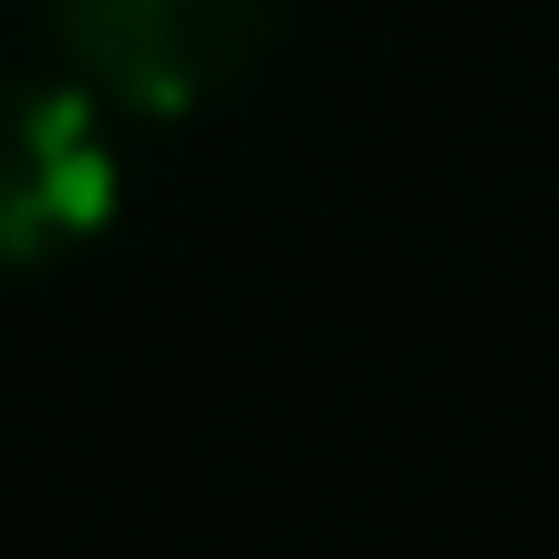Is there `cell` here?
Wrapping results in <instances>:
<instances>
[{
  "mask_svg": "<svg viewBox=\"0 0 559 559\" xmlns=\"http://www.w3.org/2000/svg\"><path fill=\"white\" fill-rule=\"evenodd\" d=\"M290 0H52L83 83L135 115H187L270 52Z\"/></svg>",
  "mask_w": 559,
  "mask_h": 559,
  "instance_id": "6da1fadb",
  "label": "cell"
},
{
  "mask_svg": "<svg viewBox=\"0 0 559 559\" xmlns=\"http://www.w3.org/2000/svg\"><path fill=\"white\" fill-rule=\"evenodd\" d=\"M115 218V145L83 83L0 73V270L83 249Z\"/></svg>",
  "mask_w": 559,
  "mask_h": 559,
  "instance_id": "7a4b0ae2",
  "label": "cell"
}]
</instances>
